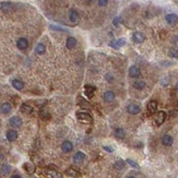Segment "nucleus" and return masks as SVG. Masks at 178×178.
<instances>
[{"mask_svg":"<svg viewBox=\"0 0 178 178\" xmlns=\"http://www.w3.org/2000/svg\"><path fill=\"white\" fill-rule=\"evenodd\" d=\"M77 118L80 121L85 122V123H90L93 120L92 116L89 114V113H85V112H79L78 114H77Z\"/></svg>","mask_w":178,"mask_h":178,"instance_id":"f257e3e1","label":"nucleus"},{"mask_svg":"<svg viewBox=\"0 0 178 178\" xmlns=\"http://www.w3.org/2000/svg\"><path fill=\"white\" fill-rule=\"evenodd\" d=\"M127 112L130 115H138L141 112V107L137 104H129L127 106Z\"/></svg>","mask_w":178,"mask_h":178,"instance_id":"f03ea898","label":"nucleus"},{"mask_svg":"<svg viewBox=\"0 0 178 178\" xmlns=\"http://www.w3.org/2000/svg\"><path fill=\"white\" fill-rule=\"evenodd\" d=\"M129 76L131 78H140L141 77V70L137 66H131L129 68Z\"/></svg>","mask_w":178,"mask_h":178,"instance_id":"7ed1b4c3","label":"nucleus"},{"mask_svg":"<svg viewBox=\"0 0 178 178\" xmlns=\"http://www.w3.org/2000/svg\"><path fill=\"white\" fill-rule=\"evenodd\" d=\"M144 39H145V36H144V34L141 33V32H135V33L132 34V41H133L135 44L143 43Z\"/></svg>","mask_w":178,"mask_h":178,"instance_id":"20e7f679","label":"nucleus"},{"mask_svg":"<svg viewBox=\"0 0 178 178\" xmlns=\"http://www.w3.org/2000/svg\"><path fill=\"white\" fill-rule=\"evenodd\" d=\"M165 20L169 25L174 26V25H176L178 23V16L175 13H169V14H167L165 16Z\"/></svg>","mask_w":178,"mask_h":178,"instance_id":"39448f33","label":"nucleus"},{"mask_svg":"<svg viewBox=\"0 0 178 178\" xmlns=\"http://www.w3.org/2000/svg\"><path fill=\"white\" fill-rule=\"evenodd\" d=\"M9 123H10V126H12L13 128H20L22 126V119L20 117H18V116H13V117L10 118Z\"/></svg>","mask_w":178,"mask_h":178,"instance_id":"423d86ee","label":"nucleus"},{"mask_svg":"<svg viewBox=\"0 0 178 178\" xmlns=\"http://www.w3.org/2000/svg\"><path fill=\"white\" fill-rule=\"evenodd\" d=\"M69 20L72 22V23H79L80 21V14H79V12L77 10H74V9H72L69 11Z\"/></svg>","mask_w":178,"mask_h":178,"instance_id":"0eeeda50","label":"nucleus"},{"mask_svg":"<svg viewBox=\"0 0 178 178\" xmlns=\"http://www.w3.org/2000/svg\"><path fill=\"white\" fill-rule=\"evenodd\" d=\"M166 119V113L165 112H158L156 115V117H155V125L156 126H161V125H163V122L165 121Z\"/></svg>","mask_w":178,"mask_h":178,"instance_id":"6e6552de","label":"nucleus"},{"mask_svg":"<svg viewBox=\"0 0 178 178\" xmlns=\"http://www.w3.org/2000/svg\"><path fill=\"white\" fill-rule=\"evenodd\" d=\"M16 46H18V48L21 50H24L28 48V46H29V42H28V39L26 38H24V37H21V38H19L18 39V42H16Z\"/></svg>","mask_w":178,"mask_h":178,"instance_id":"1a4fd4ad","label":"nucleus"},{"mask_svg":"<svg viewBox=\"0 0 178 178\" xmlns=\"http://www.w3.org/2000/svg\"><path fill=\"white\" fill-rule=\"evenodd\" d=\"M85 160V154L83 152H77L73 156V162L76 164H81L84 162Z\"/></svg>","mask_w":178,"mask_h":178,"instance_id":"9d476101","label":"nucleus"},{"mask_svg":"<svg viewBox=\"0 0 178 178\" xmlns=\"http://www.w3.org/2000/svg\"><path fill=\"white\" fill-rule=\"evenodd\" d=\"M61 150L64 153H69L73 150V144L70 141H64L61 144Z\"/></svg>","mask_w":178,"mask_h":178,"instance_id":"9b49d317","label":"nucleus"},{"mask_svg":"<svg viewBox=\"0 0 178 178\" xmlns=\"http://www.w3.org/2000/svg\"><path fill=\"white\" fill-rule=\"evenodd\" d=\"M0 7H1V10H2V11H5V12H10V11H12V10L14 9V5H13L12 2H2Z\"/></svg>","mask_w":178,"mask_h":178,"instance_id":"f8f14e48","label":"nucleus"},{"mask_svg":"<svg viewBox=\"0 0 178 178\" xmlns=\"http://www.w3.org/2000/svg\"><path fill=\"white\" fill-rule=\"evenodd\" d=\"M12 110V105L10 103H3L0 105V112L2 114H9Z\"/></svg>","mask_w":178,"mask_h":178,"instance_id":"ddd939ff","label":"nucleus"},{"mask_svg":"<svg viewBox=\"0 0 178 178\" xmlns=\"http://www.w3.org/2000/svg\"><path fill=\"white\" fill-rule=\"evenodd\" d=\"M125 44H126L125 38H119V39H114V41H112L109 45H110L112 47H114V48H119L121 46H123Z\"/></svg>","mask_w":178,"mask_h":178,"instance_id":"4468645a","label":"nucleus"},{"mask_svg":"<svg viewBox=\"0 0 178 178\" xmlns=\"http://www.w3.org/2000/svg\"><path fill=\"white\" fill-rule=\"evenodd\" d=\"M66 175H68V176H70V177H80V176H81V173H80L78 169L73 168V167H69V168L66 171Z\"/></svg>","mask_w":178,"mask_h":178,"instance_id":"2eb2a0df","label":"nucleus"},{"mask_svg":"<svg viewBox=\"0 0 178 178\" xmlns=\"http://www.w3.org/2000/svg\"><path fill=\"white\" fill-rule=\"evenodd\" d=\"M7 139H8V141H10V142L15 141V140L18 139V132H16L15 130H13V129L9 130L7 132Z\"/></svg>","mask_w":178,"mask_h":178,"instance_id":"dca6fc26","label":"nucleus"},{"mask_svg":"<svg viewBox=\"0 0 178 178\" xmlns=\"http://www.w3.org/2000/svg\"><path fill=\"white\" fill-rule=\"evenodd\" d=\"M173 142H174V139L169 135H165L162 138V143H163V145H165V146H171V144H173Z\"/></svg>","mask_w":178,"mask_h":178,"instance_id":"f3484780","label":"nucleus"},{"mask_svg":"<svg viewBox=\"0 0 178 178\" xmlns=\"http://www.w3.org/2000/svg\"><path fill=\"white\" fill-rule=\"evenodd\" d=\"M77 45V39L74 37H68L67 38V42H66V47L68 49H73Z\"/></svg>","mask_w":178,"mask_h":178,"instance_id":"a211bd4d","label":"nucleus"},{"mask_svg":"<svg viewBox=\"0 0 178 178\" xmlns=\"http://www.w3.org/2000/svg\"><path fill=\"white\" fill-rule=\"evenodd\" d=\"M115 100V93L113 91H106L104 93V100L106 103H110Z\"/></svg>","mask_w":178,"mask_h":178,"instance_id":"6ab92c4d","label":"nucleus"},{"mask_svg":"<svg viewBox=\"0 0 178 178\" xmlns=\"http://www.w3.org/2000/svg\"><path fill=\"white\" fill-rule=\"evenodd\" d=\"M45 174H46V176L48 178H62V175L60 173H58L57 171H51V169H49V171H46Z\"/></svg>","mask_w":178,"mask_h":178,"instance_id":"aec40b11","label":"nucleus"},{"mask_svg":"<svg viewBox=\"0 0 178 178\" xmlns=\"http://www.w3.org/2000/svg\"><path fill=\"white\" fill-rule=\"evenodd\" d=\"M84 93H85V95L89 97V99H91V97H93V95H94V91H95V87L92 85H85V87H84Z\"/></svg>","mask_w":178,"mask_h":178,"instance_id":"412c9836","label":"nucleus"},{"mask_svg":"<svg viewBox=\"0 0 178 178\" xmlns=\"http://www.w3.org/2000/svg\"><path fill=\"white\" fill-rule=\"evenodd\" d=\"M157 109V102L156 100H150L148 103V110L150 113H155Z\"/></svg>","mask_w":178,"mask_h":178,"instance_id":"4be33fe9","label":"nucleus"},{"mask_svg":"<svg viewBox=\"0 0 178 178\" xmlns=\"http://www.w3.org/2000/svg\"><path fill=\"white\" fill-rule=\"evenodd\" d=\"M10 171H11V166L8 165V164H3L2 167H1V169H0V174L2 176H7V175L10 174Z\"/></svg>","mask_w":178,"mask_h":178,"instance_id":"5701e85b","label":"nucleus"},{"mask_svg":"<svg viewBox=\"0 0 178 178\" xmlns=\"http://www.w3.org/2000/svg\"><path fill=\"white\" fill-rule=\"evenodd\" d=\"M133 87H135V90H143L144 87H145V82L142 81V80H137L133 82Z\"/></svg>","mask_w":178,"mask_h":178,"instance_id":"b1692460","label":"nucleus"},{"mask_svg":"<svg viewBox=\"0 0 178 178\" xmlns=\"http://www.w3.org/2000/svg\"><path fill=\"white\" fill-rule=\"evenodd\" d=\"M115 137L117 139H123L126 137V131L122 128H117L115 130Z\"/></svg>","mask_w":178,"mask_h":178,"instance_id":"393cba45","label":"nucleus"},{"mask_svg":"<svg viewBox=\"0 0 178 178\" xmlns=\"http://www.w3.org/2000/svg\"><path fill=\"white\" fill-rule=\"evenodd\" d=\"M12 86L14 87L15 90H22L23 89V86H24V84H23V82L22 81H20V80H16V79H14V80H12Z\"/></svg>","mask_w":178,"mask_h":178,"instance_id":"a878e982","label":"nucleus"},{"mask_svg":"<svg viewBox=\"0 0 178 178\" xmlns=\"http://www.w3.org/2000/svg\"><path fill=\"white\" fill-rule=\"evenodd\" d=\"M35 51H36V54H37V55H43L44 53L46 51V47H45V45L42 44V43L37 44V45H36V47H35Z\"/></svg>","mask_w":178,"mask_h":178,"instance_id":"bb28decb","label":"nucleus"},{"mask_svg":"<svg viewBox=\"0 0 178 178\" xmlns=\"http://www.w3.org/2000/svg\"><path fill=\"white\" fill-rule=\"evenodd\" d=\"M21 112L24 114H31L33 112V107L30 106L29 104H22L21 105Z\"/></svg>","mask_w":178,"mask_h":178,"instance_id":"cd10ccee","label":"nucleus"},{"mask_svg":"<svg viewBox=\"0 0 178 178\" xmlns=\"http://www.w3.org/2000/svg\"><path fill=\"white\" fill-rule=\"evenodd\" d=\"M23 167H24V169L28 171L29 174H33L34 171H35V166L33 165L32 163H25L24 165H23Z\"/></svg>","mask_w":178,"mask_h":178,"instance_id":"c85d7f7f","label":"nucleus"},{"mask_svg":"<svg viewBox=\"0 0 178 178\" xmlns=\"http://www.w3.org/2000/svg\"><path fill=\"white\" fill-rule=\"evenodd\" d=\"M114 167L116 169H122V168L125 167V162H123L122 160H118V161L115 162Z\"/></svg>","mask_w":178,"mask_h":178,"instance_id":"c756f323","label":"nucleus"},{"mask_svg":"<svg viewBox=\"0 0 178 178\" xmlns=\"http://www.w3.org/2000/svg\"><path fill=\"white\" fill-rule=\"evenodd\" d=\"M39 116H41V118H43L45 120H47V119H49L50 118V114L47 112V110H41L39 112Z\"/></svg>","mask_w":178,"mask_h":178,"instance_id":"7c9ffc66","label":"nucleus"},{"mask_svg":"<svg viewBox=\"0 0 178 178\" xmlns=\"http://www.w3.org/2000/svg\"><path fill=\"white\" fill-rule=\"evenodd\" d=\"M126 163H128V165H130V166L133 167V168H138V167H139L138 163H135L133 160H130V158H128V160L126 161Z\"/></svg>","mask_w":178,"mask_h":178,"instance_id":"2f4dec72","label":"nucleus"},{"mask_svg":"<svg viewBox=\"0 0 178 178\" xmlns=\"http://www.w3.org/2000/svg\"><path fill=\"white\" fill-rule=\"evenodd\" d=\"M168 55L173 58H177L178 57V50L176 49H171L169 50V53H168Z\"/></svg>","mask_w":178,"mask_h":178,"instance_id":"473e14b6","label":"nucleus"},{"mask_svg":"<svg viewBox=\"0 0 178 178\" xmlns=\"http://www.w3.org/2000/svg\"><path fill=\"white\" fill-rule=\"evenodd\" d=\"M108 1L109 0H99V6L100 7H105L108 5Z\"/></svg>","mask_w":178,"mask_h":178,"instance_id":"72a5a7b5","label":"nucleus"},{"mask_svg":"<svg viewBox=\"0 0 178 178\" xmlns=\"http://www.w3.org/2000/svg\"><path fill=\"white\" fill-rule=\"evenodd\" d=\"M113 23H114L115 26H118V25H119V24L121 23V19H120V18H118V16H117V18H115V19H114V21H113Z\"/></svg>","mask_w":178,"mask_h":178,"instance_id":"f704fd0d","label":"nucleus"},{"mask_svg":"<svg viewBox=\"0 0 178 178\" xmlns=\"http://www.w3.org/2000/svg\"><path fill=\"white\" fill-rule=\"evenodd\" d=\"M106 79L108 82H110V81H113L114 80V78H113V74L112 73H107L106 74Z\"/></svg>","mask_w":178,"mask_h":178,"instance_id":"c9c22d12","label":"nucleus"},{"mask_svg":"<svg viewBox=\"0 0 178 178\" xmlns=\"http://www.w3.org/2000/svg\"><path fill=\"white\" fill-rule=\"evenodd\" d=\"M104 150L107 151V152H113L114 150L112 149V148H109V146H106V145H104Z\"/></svg>","mask_w":178,"mask_h":178,"instance_id":"e433bc0d","label":"nucleus"},{"mask_svg":"<svg viewBox=\"0 0 178 178\" xmlns=\"http://www.w3.org/2000/svg\"><path fill=\"white\" fill-rule=\"evenodd\" d=\"M11 178H22L20 175H13V176H11Z\"/></svg>","mask_w":178,"mask_h":178,"instance_id":"4c0bfd02","label":"nucleus"},{"mask_svg":"<svg viewBox=\"0 0 178 178\" xmlns=\"http://www.w3.org/2000/svg\"><path fill=\"white\" fill-rule=\"evenodd\" d=\"M3 156H5V155H3V153L0 151V160H2V158H3Z\"/></svg>","mask_w":178,"mask_h":178,"instance_id":"58836bf2","label":"nucleus"},{"mask_svg":"<svg viewBox=\"0 0 178 178\" xmlns=\"http://www.w3.org/2000/svg\"><path fill=\"white\" fill-rule=\"evenodd\" d=\"M175 89H176V91H177V92H178V83H177V84H176V87H175Z\"/></svg>","mask_w":178,"mask_h":178,"instance_id":"ea45409f","label":"nucleus"},{"mask_svg":"<svg viewBox=\"0 0 178 178\" xmlns=\"http://www.w3.org/2000/svg\"><path fill=\"white\" fill-rule=\"evenodd\" d=\"M128 178H135V177H133V176H130V177H128Z\"/></svg>","mask_w":178,"mask_h":178,"instance_id":"a19ab883","label":"nucleus"}]
</instances>
